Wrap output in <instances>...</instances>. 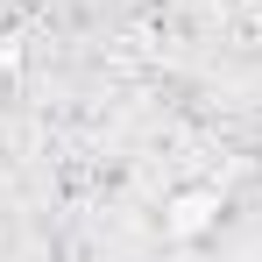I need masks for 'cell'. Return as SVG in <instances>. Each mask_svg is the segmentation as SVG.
Here are the masks:
<instances>
[{
	"instance_id": "1",
	"label": "cell",
	"mask_w": 262,
	"mask_h": 262,
	"mask_svg": "<svg viewBox=\"0 0 262 262\" xmlns=\"http://www.w3.org/2000/svg\"><path fill=\"white\" fill-rule=\"evenodd\" d=\"M213 213H220V191H213V184H206V191H177V199H170V234L191 241V234L213 227Z\"/></svg>"
}]
</instances>
